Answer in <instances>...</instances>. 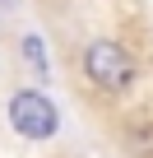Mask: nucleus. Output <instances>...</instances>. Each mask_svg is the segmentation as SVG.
<instances>
[{
	"label": "nucleus",
	"mask_w": 153,
	"mask_h": 158,
	"mask_svg": "<svg viewBox=\"0 0 153 158\" xmlns=\"http://www.w3.org/2000/svg\"><path fill=\"white\" fill-rule=\"evenodd\" d=\"M10 126L23 139H51L56 126H60V116H56V107H51V98L42 89H19L10 98Z\"/></svg>",
	"instance_id": "obj_1"
},
{
	"label": "nucleus",
	"mask_w": 153,
	"mask_h": 158,
	"mask_svg": "<svg viewBox=\"0 0 153 158\" xmlns=\"http://www.w3.org/2000/svg\"><path fill=\"white\" fill-rule=\"evenodd\" d=\"M84 70H88L93 84L107 89V93H125L130 79H135V60H130V51L116 47V42H93V47L84 51Z\"/></svg>",
	"instance_id": "obj_2"
},
{
	"label": "nucleus",
	"mask_w": 153,
	"mask_h": 158,
	"mask_svg": "<svg viewBox=\"0 0 153 158\" xmlns=\"http://www.w3.org/2000/svg\"><path fill=\"white\" fill-rule=\"evenodd\" d=\"M23 56H28V65H33L42 79L51 74V60H46V47H42V37H37V33H28V37H23Z\"/></svg>",
	"instance_id": "obj_3"
}]
</instances>
